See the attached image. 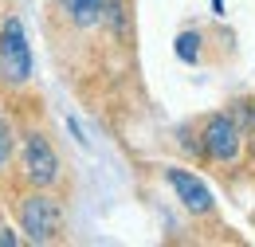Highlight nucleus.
<instances>
[{
	"label": "nucleus",
	"mask_w": 255,
	"mask_h": 247,
	"mask_svg": "<svg viewBox=\"0 0 255 247\" xmlns=\"http://www.w3.org/2000/svg\"><path fill=\"white\" fill-rule=\"evenodd\" d=\"M165 181H169V188L177 192L181 208H189L192 216H212L216 200H212V192H208V185H204L200 177H192L189 169H177V165H169V169H165Z\"/></svg>",
	"instance_id": "obj_5"
},
{
	"label": "nucleus",
	"mask_w": 255,
	"mask_h": 247,
	"mask_svg": "<svg viewBox=\"0 0 255 247\" xmlns=\"http://www.w3.org/2000/svg\"><path fill=\"white\" fill-rule=\"evenodd\" d=\"M177 55L185 63L200 59V35H196V31H181V35H177Z\"/></svg>",
	"instance_id": "obj_7"
},
{
	"label": "nucleus",
	"mask_w": 255,
	"mask_h": 247,
	"mask_svg": "<svg viewBox=\"0 0 255 247\" xmlns=\"http://www.w3.org/2000/svg\"><path fill=\"white\" fill-rule=\"evenodd\" d=\"M67 129H71V133H75V141H79V145H83V149H87V145H91V141H87V137H83V125L75 122V118H67Z\"/></svg>",
	"instance_id": "obj_9"
},
{
	"label": "nucleus",
	"mask_w": 255,
	"mask_h": 247,
	"mask_svg": "<svg viewBox=\"0 0 255 247\" xmlns=\"http://www.w3.org/2000/svg\"><path fill=\"white\" fill-rule=\"evenodd\" d=\"M16 244H20V236L12 228H0V247H16Z\"/></svg>",
	"instance_id": "obj_10"
},
{
	"label": "nucleus",
	"mask_w": 255,
	"mask_h": 247,
	"mask_svg": "<svg viewBox=\"0 0 255 247\" xmlns=\"http://www.w3.org/2000/svg\"><path fill=\"white\" fill-rule=\"evenodd\" d=\"M16 220H20V232L32 244H51L63 232V204L47 188H32L16 200Z\"/></svg>",
	"instance_id": "obj_1"
},
{
	"label": "nucleus",
	"mask_w": 255,
	"mask_h": 247,
	"mask_svg": "<svg viewBox=\"0 0 255 247\" xmlns=\"http://www.w3.org/2000/svg\"><path fill=\"white\" fill-rule=\"evenodd\" d=\"M8 161H12V125L0 118V173L8 169Z\"/></svg>",
	"instance_id": "obj_8"
},
{
	"label": "nucleus",
	"mask_w": 255,
	"mask_h": 247,
	"mask_svg": "<svg viewBox=\"0 0 255 247\" xmlns=\"http://www.w3.org/2000/svg\"><path fill=\"white\" fill-rule=\"evenodd\" d=\"M240 145H244V129L232 114H208L200 122V153L216 165H228L240 157Z\"/></svg>",
	"instance_id": "obj_4"
},
{
	"label": "nucleus",
	"mask_w": 255,
	"mask_h": 247,
	"mask_svg": "<svg viewBox=\"0 0 255 247\" xmlns=\"http://www.w3.org/2000/svg\"><path fill=\"white\" fill-rule=\"evenodd\" d=\"M75 28H98L110 16V0H59Z\"/></svg>",
	"instance_id": "obj_6"
},
{
	"label": "nucleus",
	"mask_w": 255,
	"mask_h": 247,
	"mask_svg": "<svg viewBox=\"0 0 255 247\" xmlns=\"http://www.w3.org/2000/svg\"><path fill=\"white\" fill-rule=\"evenodd\" d=\"M20 173L32 188H51L59 181V153L51 149L47 133L28 129L24 141H20Z\"/></svg>",
	"instance_id": "obj_3"
},
{
	"label": "nucleus",
	"mask_w": 255,
	"mask_h": 247,
	"mask_svg": "<svg viewBox=\"0 0 255 247\" xmlns=\"http://www.w3.org/2000/svg\"><path fill=\"white\" fill-rule=\"evenodd\" d=\"M32 47H28V31H24V20L16 12H8L0 20V83L8 87H24L32 83Z\"/></svg>",
	"instance_id": "obj_2"
}]
</instances>
